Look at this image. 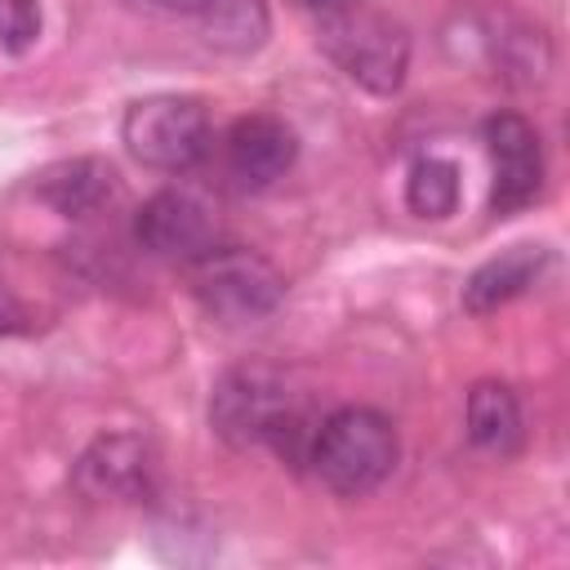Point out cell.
<instances>
[{
    "instance_id": "cell-1",
    "label": "cell",
    "mask_w": 570,
    "mask_h": 570,
    "mask_svg": "<svg viewBox=\"0 0 570 570\" xmlns=\"http://www.w3.org/2000/svg\"><path fill=\"white\" fill-rule=\"evenodd\" d=\"M209 428L232 450H272L285 463L303 468L312 428L298 410L289 383L267 365H236L209 392Z\"/></svg>"
},
{
    "instance_id": "cell-2",
    "label": "cell",
    "mask_w": 570,
    "mask_h": 570,
    "mask_svg": "<svg viewBox=\"0 0 570 570\" xmlns=\"http://www.w3.org/2000/svg\"><path fill=\"white\" fill-rule=\"evenodd\" d=\"M396 459H401V441L392 419L370 405H343L312 428L303 463L330 494L361 499L392 476Z\"/></svg>"
},
{
    "instance_id": "cell-3",
    "label": "cell",
    "mask_w": 570,
    "mask_h": 570,
    "mask_svg": "<svg viewBox=\"0 0 570 570\" xmlns=\"http://www.w3.org/2000/svg\"><path fill=\"white\" fill-rule=\"evenodd\" d=\"M316 40L321 49L343 67L347 80H356L370 94H396L410 67V36L396 18L365 9L361 0L321 9Z\"/></svg>"
},
{
    "instance_id": "cell-4",
    "label": "cell",
    "mask_w": 570,
    "mask_h": 570,
    "mask_svg": "<svg viewBox=\"0 0 570 570\" xmlns=\"http://www.w3.org/2000/svg\"><path fill=\"white\" fill-rule=\"evenodd\" d=\"M120 142L138 165H147L156 174H187L209 156L214 129H209V111L200 98L151 94V98H138L125 107Z\"/></svg>"
},
{
    "instance_id": "cell-5",
    "label": "cell",
    "mask_w": 570,
    "mask_h": 570,
    "mask_svg": "<svg viewBox=\"0 0 570 570\" xmlns=\"http://www.w3.org/2000/svg\"><path fill=\"white\" fill-rule=\"evenodd\" d=\"M191 294L205 307V316L223 325H249L281 307L285 276L245 245H214L196 263H187Z\"/></svg>"
},
{
    "instance_id": "cell-6",
    "label": "cell",
    "mask_w": 570,
    "mask_h": 570,
    "mask_svg": "<svg viewBox=\"0 0 570 570\" xmlns=\"http://www.w3.org/2000/svg\"><path fill=\"white\" fill-rule=\"evenodd\" d=\"M134 240L151 258H165V263H183L187 267L200 254H209L214 245H223V232H218L214 209L196 191L165 187V191H151L138 205V214H134Z\"/></svg>"
},
{
    "instance_id": "cell-7",
    "label": "cell",
    "mask_w": 570,
    "mask_h": 570,
    "mask_svg": "<svg viewBox=\"0 0 570 570\" xmlns=\"http://www.w3.org/2000/svg\"><path fill=\"white\" fill-rule=\"evenodd\" d=\"M490 165H494V183H490V214L508 218L525 205H534V196L543 191V147H539V129L517 116V111H494L481 125Z\"/></svg>"
},
{
    "instance_id": "cell-8",
    "label": "cell",
    "mask_w": 570,
    "mask_h": 570,
    "mask_svg": "<svg viewBox=\"0 0 570 570\" xmlns=\"http://www.w3.org/2000/svg\"><path fill=\"white\" fill-rule=\"evenodd\" d=\"M156 450L147 436L111 432L98 436L71 463V490L94 503H142L156 490Z\"/></svg>"
},
{
    "instance_id": "cell-9",
    "label": "cell",
    "mask_w": 570,
    "mask_h": 570,
    "mask_svg": "<svg viewBox=\"0 0 570 570\" xmlns=\"http://www.w3.org/2000/svg\"><path fill=\"white\" fill-rule=\"evenodd\" d=\"M298 160V134L267 111L232 120L223 134V169L240 191H267L281 183Z\"/></svg>"
},
{
    "instance_id": "cell-10",
    "label": "cell",
    "mask_w": 570,
    "mask_h": 570,
    "mask_svg": "<svg viewBox=\"0 0 570 570\" xmlns=\"http://www.w3.org/2000/svg\"><path fill=\"white\" fill-rule=\"evenodd\" d=\"M552 263L548 245H512L494 258H485L468 281H463V307L472 316H490L499 307H508L512 298H521L530 285H539L543 267Z\"/></svg>"
},
{
    "instance_id": "cell-11",
    "label": "cell",
    "mask_w": 570,
    "mask_h": 570,
    "mask_svg": "<svg viewBox=\"0 0 570 570\" xmlns=\"http://www.w3.org/2000/svg\"><path fill=\"white\" fill-rule=\"evenodd\" d=\"M36 196L62 218H89L116 196V169L98 156H71L36 178Z\"/></svg>"
},
{
    "instance_id": "cell-12",
    "label": "cell",
    "mask_w": 570,
    "mask_h": 570,
    "mask_svg": "<svg viewBox=\"0 0 570 570\" xmlns=\"http://www.w3.org/2000/svg\"><path fill=\"white\" fill-rule=\"evenodd\" d=\"M468 441L481 450V454H494V459H508L521 450L525 441V419H521V401L508 383H494V379H481L472 383L468 392Z\"/></svg>"
},
{
    "instance_id": "cell-13",
    "label": "cell",
    "mask_w": 570,
    "mask_h": 570,
    "mask_svg": "<svg viewBox=\"0 0 570 570\" xmlns=\"http://www.w3.org/2000/svg\"><path fill=\"white\" fill-rule=\"evenodd\" d=\"M196 22H200L205 40L227 53H254L272 27L267 0H209Z\"/></svg>"
},
{
    "instance_id": "cell-14",
    "label": "cell",
    "mask_w": 570,
    "mask_h": 570,
    "mask_svg": "<svg viewBox=\"0 0 570 570\" xmlns=\"http://www.w3.org/2000/svg\"><path fill=\"white\" fill-rule=\"evenodd\" d=\"M405 205L419 218H450L459 209V165L445 156H419L405 174Z\"/></svg>"
},
{
    "instance_id": "cell-15",
    "label": "cell",
    "mask_w": 570,
    "mask_h": 570,
    "mask_svg": "<svg viewBox=\"0 0 570 570\" xmlns=\"http://www.w3.org/2000/svg\"><path fill=\"white\" fill-rule=\"evenodd\" d=\"M45 13L40 0H0V49L4 53H27L40 40Z\"/></svg>"
},
{
    "instance_id": "cell-16",
    "label": "cell",
    "mask_w": 570,
    "mask_h": 570,
    "mask_svg": "<svg viewBox=\"0 0 570 570\" xmlns=\"http://www.w3.org/2000/svg\"><path fill=\"white\" fill-rule=\"evenodd\" d=\"M129 4H142V9H156V13H183V18H200L209 0H129Z\"/></svg>"
},
{
    "instance_id": "cell-17",
    "label": "cell",
    "mask_w": 570,
    "mask_h": 570,
    "mask_svg": "<svg viewBox=\"0 0 570 570\" xmlns=\"http://www.w3.org/2000/svg\"><path fill=\"white\" fill-rule=\"evenodd\" d=\"M303 4H312V9H334V4H347V0H303Z\"/></svg>"
}]
</instances>
